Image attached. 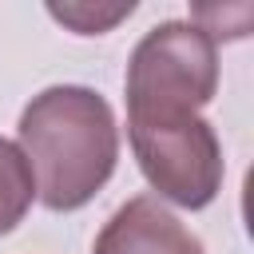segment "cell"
Returning a JSON list of instances; mask_svg holds the SVG:
<instances>
[{"label": "cell", "mask_w": 254, "mask_h": 254, "mask_svg": "<svg viewBox=\"0 0 254 254\" xmlns=\"http://www.w3.org/2000/svg\"><path fill=\"white\" fill-rule=\"evenodd\" d=\"M20 151L36 198L48 210H79L107 187L119 163V127L111 103L83 83H56L32 95L20 115Z\"/></svg>", "instance_id": "cell-1"}, {"label": "cell", "mask_w": 254, "mask_h": 254, "mask_svg": "<svg viewBox=\"0 0 254 254\" xmlns=\"http://www.w3.org/2000/svg\"><path fill=\"white\" fill-rule=\"evenodd\" d=\"M218 91V44L194 20L155 24L127 60V119L198 115Z\"/></svg>", "instance_id": "cell-2"}, {"label": "cell", "mask_w": 254, "mask_h": 254, "mask_svg": "<svg viewBox=\"0 0 254 254\" xmlns=\"http://www.w3.org/2000/svg\"><path fill=\"white\" fill-rule=\"evenodd\" d=\"M131 151L159 198L202 210L222 190V143L202 115H163V119H127Z\"/></svg>", "instance_id": "cell-3"}, {"label": "cell", "mask_w": 254, "mask_h": 254, "mask_svg": "<svg viewBox=\"0 0 254 254\" xmlns=\"http://www.w3.org/2000/svg\"><path fill=\"white\" fill-rule=\"evenodd\" d=\"M91 254H202V242L155 194H135L107 218Z\"/></svg>", "instance_id": "cell-4"}, {"label": "cell", "mask_w": 254, "mask_h": 254, "mask_svg": "<svg viewBox=\"0 0 254 254\" xmlns=\"http://www.w3.org/2000/svg\"><path fill=\"white\" fill-rule=\"evenodd\" d=\"M32 198H36V183H32L28 159L12 139L0 135V234L24 222V214L32 210Z\"/></svg>", "instance_id": "cell-5"}, {"label": "cell", "mask_w": 254, "mask_h": 254, "mask_svg": "<svg viewBox=\"0 0 254 254\" xmlns=\"http://www.w3.org/2000/svg\"><path fill=\"white\" fill-rule=\"evenodd\" d=\"M135 12V4H48V16L67 24L79 36H103L107 28H115L119 20H127Z\"/></svg>", "instance_id": "cell-6"}]
</instances>
